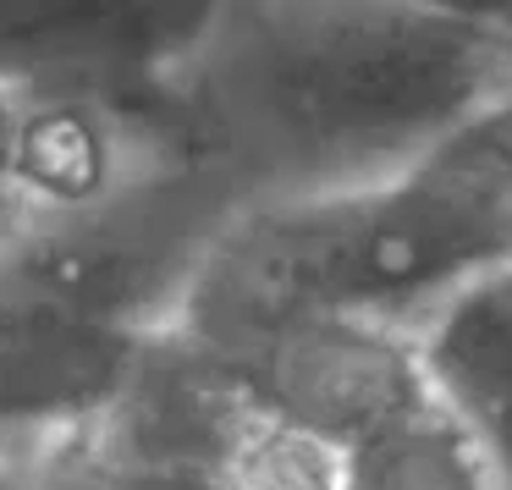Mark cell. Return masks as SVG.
<instances>
[{
  "label": "cell",
  "instance_id": "52a82bcc",
  "mask_svg": "<svg viewBox=\"0 0 512 490\" xmlns=\"http://www.w3.org/2000/svg\"><path fill=\"white\" fill-rule=\"evenodd\" d=\"M336 490H512L485 435L435 391L386 430L336 452Z\"/></svg>",
  "mask_w": 512,
  "mask_h": 490
},
{
  "label": "cell",
  "instance_id": "277c9868",
  "mask_svg": "<svg viewBox=\"0 0 512 490\" xmlns=\"http://www.w3.org/2000/svg\"><path fill=\"white\" fill-rule=\"evenodd\" d=\"M232 375L259 419L309 435L325 452H347L435 397L419 331L369 314L303 320L237 358Z\"/></svg>",
  "mask_w": 512,
  "mask_h": 490
},
{
  "label": "cell",
  "instance_id": "8992f818",
  "mask_svg": "<svg viewBox=\"0 0 512 490\" xmlns=\"http://www.w3.org/2000/svg\"><path fill=\"white\" fill-rule=\"evenodd\" d=\"M413 331L435 391L485 435L512 485V259L468 281Z\"/></svg>",
  "mask_w": 512,
  "mask_h": 490
},
{
  "label": "cell",
  "instance_id": "30bf717a",
  "mask_svg": "<svg viewBox=\"0 0 512 490\" xmlns=\"http://www.w3.org/2000/svg\"><path fill=\"white\" fill-rule=\"evenodd\" d=\"M424 6H441V12L474 17V23L496 28V34L512 39V0H424Z\"/></svg>",
  "mask_w": 512,
  "mask_h": 490
},
{
  "label": "cell",
  "instance_id": "6da1fadb",
  "mask_svg": "<svg viewBox=\"0 0 512 490\" xmlns=\"http://www.w3.org/2000/svg\"><path fill=\"white\" fill-rule=\"evenodd\" d=\"M507 34L424 0H215L155 105L237 210L391 177L485 116Z\"/></svg>",
  "mask_w": 512,
  "mask_h": 490
},
{
  "label": "cell",
  "instance_id": "3957f363",
  "mask_svg": "<svg viewBox=\"0 0 512 490\" xmlns=\"http://www.w3.org/2000/svg\"><path fill=\"white\" fill-rule=\"evenodd\" d=\"M237 204L188 149L72 199L23 204L0 237V435L89 419L182 309Z\"/></svg>",
  "mask_w": 512,
  "mask_h": 490
},
{
  "label": "cell",
  "instance_id": "5b68a950",
  "mask_svg": "<svg viewBox=\"0 0 512 490\" xmlns=\"http://www.w3.org/2000/svg\"><path fill=\"white\" fill-rule=\"evenodd\" d=\"M215 0H0V83L17 94H149Z\"/></svg>",
  "mask_w": 512,
  "mask_h": 490
},
{
  "label": "cell",
  "instance_id": "9c48e42d",
  "mask_svg": "<svg viewBox=\"0 0 512 490\" xmlns=\"http://www.w3.org/2000/svg\"><path fill=\"white\" fill-rule=\"evenodd\" d=\"M474 133H479V144L501 160V171L512 177V45H507V67H501V89H496V100L485 105V116L474 122Z\"/></svg>",
  "mask_w": 512,
  "mask_h": 490
},
{
  "label": "cell",
  "instance_id": "ba28073f",
  "mask_svg": "<svg viewBox=\"0 0 512 490\" xmlns=\"http://www.w3.org/2000/svg\"><path fill=\"white\" fill-rule=\"evenodd\" d=\"M23 94L0 83V237L23 215Z\"/></svg>",
  "mask_w": 512,
  "mask_h": 490
},
{
  "label": "cell",
  "instance_id": "7a4b0ae2",
  "mask_svg": "<svg viewBox=\"0 0 512 490\" xmlns=\"http://www.w3.org/2000/svg\"><path fill=\"white\" fill-rule=\"evenodd\" d=\"M512 259V177L474 127L342 193L237 210L204 248L171 331L237 364L320 314L419 325Z\"/></svg>",
  "mask_w": 512,
  "mask_h": 490
}]
</instances>
